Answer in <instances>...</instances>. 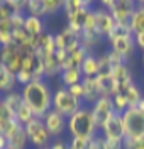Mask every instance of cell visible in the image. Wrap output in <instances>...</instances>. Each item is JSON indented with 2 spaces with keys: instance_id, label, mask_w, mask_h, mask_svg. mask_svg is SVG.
Here are the masks:
<instances>
[{
  "instance_id": "obj_28",
  "label": "cell",
  "mask_w": 144,
  "mask_h": 149,
  "mask_svg": "<svg viewBox=\"0 0 144 149\" xmlns=\"http://www.w3.org/2000/svg\"><path fill=\"white\" fill-rule=\"evenodd\" d=\"M122 95H124L125 98H127V102H129V107H136L137 103H139V100L144 97V92H143V88L139 86V83H132V85H129L127 88H125L124 92H120Z\"/></svg>"
},
{
  "instance_id": "obj_31",
  "label": "cell",
  "mask_w": 144,
  "mask_h": 149,
  "mask_svg": "<svg viewBox=\"0 0 144 149\" xmlns=\"http://www.w3.org/2000/svg\"><path fill=\"white\" fill-rule=\"evenodd\" d=\"M2 102L5 103V105H7L12 112H17V109H19L20 105L24 103V98H22V93H20V90H12V92L2 95Z\"/></svg>"
},
{
  "instance_id": "obj_18",
  "label": "cell",
  "mask_w": 144,
  "mask_h": 149,
  "mask_svg": "<svg viewBox=\"0 0 144 149\" xmlns=\"http://www.w3.org/2000/svg\"><path fill=\"white\" fill-rule=\"evenodd\" d=\"M92 9H93V5H88V7H85V9L78 10L77 14H73V15L66 17V26L71 29V31H75V32H78V34H81V31H83V27H85L86 19H88V15H90Z\"/></svg>"
},
{
  "instance_id": "obj_19",
  "label": "cell",
  "mask_w": 144,
  "mask_h": 149,
  "mask_svg": "<svg viewBox=\"0 0 144 149\" xmlns=\"http://www.w3.org/2000/svg\"><path fill=\"white\" fill-rule=\"evenodd\" d=\"M104 39L105 37L102 36L100 32H97V31H83L80 34V44L85 47L88 53H93L97 47L102 44Z\"/></svg>"
},
{
  "instance_id": "obj_30",
  "label": "cell",
  "mask_w": 144,
  "mask_h": 149,
  "mask_svg": "<svg viewBox=\"0 0 144 149\" xmlns=\"http://www.w3.org/2000/svg\"><path fill=\"white\" fill-rule=\"evenodd\" d=\"M26 12H27V15H34V17H41V19L49 17L44 0H27V9H26Z\"/></svg>"
},
{
  "instance_id": "obj_46",
  "label": "cell",
  "mask_w": 144,
  "mask_h": 149,
  "mask_svg": "<svg viewBox=\"0 0 144 149\" xmlns=\"http://www.w3.org/2000/svg\"><path fill=\"white\" fill-rule=\"evenodd\" d=\"M143 78H144V74H143Z\"/></svg>"
},
{
  "instance_id": "obj_13",
  "label": "cell",
  "mask_w": 144,
  "mask_h": 149,
  "mask_svg": "<svg viewBox=\"0 0 144 149\" xmlns=\"http://www.w3.org/2000/svg\"><path fill=\"white\" fill-rule=\"evenodd\" d=\"M109 44H110V49H112L114 53H117L119 56H122L127 63H129V59L132 58V54L136 53L134 34L124 36V37H117V39H114V41H110Z\"/></svg>"
},
{
  "instance_id": "obj_24",
  "label": "cell",
  "mask_w": 144,
  "mask_h": 149,
  "mask_svg": "<svg viewBox=\"0 0 144 149\" xmlns=\"http://www.w3.org/2000/svg\"><path fill=\"white\" fill-rule=\"evenodd\" d=\"M97 83L100 86L102 97H114L117 93V86H115V81L110 73H100L97 76Z\"/></svg>"
},
{
  "instance_id": "obj_33",
  "label": "cell",
  "mask_w": 144,
  "mask_h": 149,
  "mask_svg": "<svg viewBox=\"0 0 144 149\" xmlns=\"http://www.w3.org/2000/svg\"><path fill=\"white\" fill-rule=\"evenodd\" d=\"M32 119H36V115H34V112L31 110V107L24 102L19 109H17V112H15V120L19 122L20 125H24V127H26Z\"/></svg>"
},
{
  "instance_id": "obj_2",
  "label": "cell",
  "mask_w": 144,
  "mask_h": 149,
  "mask_svg": "<svg viewBox=\"0 0 144 149\" xmlns=\"http://www.w3.org/2000/svg\"><path fill=\"white\" fill-rule=\"evenodd\" d=\"M68 134L71 137H81V139H92L98 134L90 107L83 105L77 113L68 117Z\"/></svg>"
},
{
  "instance_id": "obj_20",
  "label": "cell",
  "mask_w": 144,
  "mask_h": 149,
  "mask_svg": "<svg viewBox=\"0 0 144 149\" xmlns=\"http://www.w3.org/2000/svg\"><path fill=\"white\" fill-rule=\"evenodd\" d=\"M100 71H102V66H100V58H98V54L90 53L85 58L83 65H81V73H83V76H86V78H97L100 74Z\"/></svg>"
},
{
  "instance_id": "obj_15",
  "label": "cell",
  "mask_w": 144,
  "mask_h": 149,
  "mask_svg": "<svg viewBox=\"0 0 144 149\" xmlns=\"http://www.w3.org/2000/svg\"><path fill=\"white\" fill-rule=\"evenodd\" d=\"M5 136L9 139V149H26L27 148V142H29L27 132H26V127L20 125L19 122H15Z\"/></svg>"
},
{
  "instance_id": "obj_43",
  "label": "cell",
  "mask_w": 144,
  "mask_h": 149,
  "mask_svg": "<svg viewBox=\"0 0 144 149\" xmlns=\"http://www.w3.org/2000/svg\"><path fill=\"white\" fill-rule=\"evenodd\" d=\"M0 149H9V139L5 134H0Z\"/></svg>"
},
{
  "instance_id": "obj_38",
  "label": "cell",
  "mask_w": 144,
  "mask_h": 149,
  "mask_svg": "<svg viewBox=\"0 0 144 149\" xmlns=\"http://www.w3.org/2000/svg\"><path fill=\"white\" fill-rule=\"evenodd\" d=\"M90 139H81V137H70L68 146L70 149H88Z\"/></svg>"
},
{
  "instance_id": "obj_8",
  "label": "cell",
  "mask_w": 144,
  "mask_h": 149,
  "mask_svg": "<svg viewBox=\"0 0 144 149\" xmlns=\"http://www.w3.org/2000/svg\"><path fill=\"white\" fill-rule=\"evenodd\" d=\"M22 63H24V54L20 53V49L15 44L0 47V65H3L10 73H19Z\"/></svg>"
},
{
  "instance_id": "obj_7",
  "label": "cell",
  "mask_w": 144,
  "mask_h": 149,
  "mask_svg": "<svg viewBox=\"0 0 144 149\" xmlns=\"http://www.w3.org/2000/svg\"><path fill=\"white\" fill-rule=\"evenodd\" d=\"M90 110H92V115H93L97 129L100 130L115 115L112 97H100L93 105H90Z\"/></svg>"
},
{
  "instance_id": "obj_4",
  "label": "cell",
  "mask_w": 144,
  "mask_h": 149,
  "mask_svg": "<svg viewBox=\"0 0 144 149\" xmlns=\"http://www.w3.org/2000/svg\"><path fill=\"white\" fill-rule=\"evenodd\" d=\"M100 5L112 14L117 24L129 26L131 15L134 14L136 7H137V0H104Z\"/></svg>"
},
{
  "instance_id": "obj_17",
  "label": "cell",
  "mask_w": 144,
  "mask_h": 149,
  "mask_svg": "<svg viewBox=\"0 0 144 149\" xmlns=\"http://www.w3.org/2000/svg\"><path fill=\"white\" fill-rule=\"evenodd\" d=\"M83 103L86 107L93 105V103L102 97V92H100V86L97 83V78H83Z\"/></svg>"
},
{
  "instance_id": "obj_34",
  "label": "cell",
  "mask_w": 144,
  "mask_h": 149,
  "mask_svg": "<svg viewBox=\"0 0 144 149\" xmlns=\"http://www.w3.org/2000/svg\"><path fill=\"white\" fill-rule=\"evenodd\" d=\"M132 34V31L129 26H122V24H115V27L112 29V32L105 37L107 42H110V41H114L117 37H124V36H131Z\"/></svg>"
},
{
  "instance_id": "obj_29",
  "label": "cell",
  "mask_w": 144,
  "mask_h": 149,
  "mask_svg": "<svg viewBox=\"0 0 144 149\" xmlns=\"http://www.w3.org/2000/svg\"><path fill=\"white\" fill-rule=\"evenodd\" d=\"M14 44V26L9 20H0V47Z\"/></svg>"
},
{
  "instance_id": "obj_22",
  "label": "cell",
  "mask_w": 144,
  "mask_h": 149,
  "mask_svg": "<svg viewBox=\"0 0 144 149\" xmlns=\"http://www.w3.org/2000/svg\"><path fill=\"white\" fill-rule=\"evenodd\" d=\"M129 27H131L134 36L144 32V0H137V7H136L134 14L131 15Z\"/></svg>"
},
{
  "instance_id": "obj_42",
  "label": "cell",
  "mask_w": 144,
  "mask_h": 149,
  "mask_svg": "<svg viewBox=\"0 0 144 149\" xmlns=\"http://www.w3.org/2000/svg\"><path fill=\"white\" fill-rule=\"evenodd\" d=\"M134 39H136V47H139L141 51H144V32H141V34H136Z\"/></svg>"
},
{
  "instance_id": "obj_9",
  "label": "cell",
  "mask_w": 144,
  "mask_h": 149,
  "mask_svg": "<svg viewBox=\"0 0 144 149\" xmlns=\"http://www.w3.org/2000/svg\"><path fill=\"white\" fill-rule=\"evenodd\" d=\"M42 122H44L46 129L49 130V134L53 136V139H59L68 130V117H65L63 113H59L54 109H51L42 117Z\"/></svg>"
},
{
  "instance_id": "obj_16",
  "label": "cell",
  "mask_w": 144,
  "mask_h": 149,
  "mask_svg": "<svg viewBox=\"0 0 144 149\" xmlns=\"http://www.w3.org/2000/svg\"><path fill=\"white\" fill-rule=\"evenodd\" d=\"M41 59V65L44 70L46 78H53L61 74V63H59V58H58V51L54 53H48V54H38Z\"/></svg>"
},
{
  "instance_id": "obj_39",
  "label": "cell",
  "mask_w": 144,
  "mask_h": 149,
  "mask_svg": "<svg viewBox=\"0 0 144 149\" xmlns=\"http://www.w3.org/2000/svg\"><path fill=\"white\" fill-rule=\"evenodd\" d=\"M88 149H107V142H105V139H104V137H102L100 134L93 136V137L90 139Z\"/></svg>"
},
{
  "instance_id": "obj_25",
  "label": "cell",
  "mask_w": 144,
  "mask_h": 149,
  "mask_svg": "<svg viewBox=\"0 0 144 149\" xmlns=\"http://www.w3.org/2000/svg\"><path fill=\"white\" fill-rule=\"evenodd\" d=\"M15 122H17L15 120V112H12L2 102L0 103V134H7Z\"/></svg>"
},
{
  "instance_id": "obj_3",
  "label": "cell",
  "mask_w": 144,
  "mask_h": 149,
  "mask_svg": "<svg viewBox=\"0 0 144 149\" xmlns=\"http://www.w3.org/2000/svg\"><path fill=\"white\" fill-rule=\"evenodd\" d=\"M85 103L80 98H77L68 88H65L63 85L54 90L53 95V109L58 110L59 113H63L65 117H71L73 113H77Z\"/></svg>"
},
{
  "instance_id": "obj_37",
  "label": "cell",
  "mask_w": 144,
  "mask_h": 149,
  "mask_svg": "<svg viewBox=\"0 0 144 149\" xmlns=\"http://www.w3.org/2000/svg\"><path fill=\"white\" fill-rule=\"evenodd\" d=\"M44 2H46L48 15H54L59 10H63V0H44Z\"/></svg>"
},
{
  "instance_id": "obj_21",
  "label": "cell",
  "mask_w": 144,
  "mask_h": 149,
  "mask_svg": "<svg viewBox=\"0 0 144 149\" xmlns=\"http://www.w3.org/2000/svg\"><path fill=\"white\" fill-rule=\"evenodd\" d=\"M24 29L31 37H39L41 34L46 32V22L41 17H34V15H27L26 14V22H24Z\"/></svg>"
},
{
  "instance_id": "obj_12",
  "label": "cell",
  "mask_w": 144,
  "mask_h": 149,
  "mask_svg": "<svg viewBox=\"0 0 144 149\" xmlns=\"http://www.w3.org/2000/svg\"><path fill=\"white\" fill-rule=\"evenodd\" d=\"M110 74H112V78L115 81L117 93L124 92L129 85L134 83V71H132V68H131L129 63H122V65L115 66L114 70L110 71Z\"/></svg>"
},
{
  "instance_id": "obj_35",
  "label": "cell",
  "mask_w": 144,
  "mask_h": 149,
  "mask_svg": "<svg viewBox=\"0 0 144 149\" xmlns=\"http://www.w3.org/2000/svg\"><path fill=\"white\" fill-rule=\"evenodd\" d=\"M112 102H114V109H115V113H124L127 109H131L129 107V102H127V98H125L122 93H115L114 97H112Z\"/></svg>"
},
{
  "instance_id": "obj_27",
  "label": "cell",
  "mask_w": 144,
  "mask_h": 149,
  "mask_svg": "<svg viewBox=\"0 0 144 149\" xmlns=\"http://www.w3.org/2000/svg\"><path fill=\"white\" fill-rule=\"evenodd\" d=\"M88 54L90 53L80 44L77 49H73V51L68 53V68H80L81 70V65H83V61H85V58Z\"/></svg>"
},
{
  "instance_id": "obj_6",
  "label": "cell",
  "mask_w": 144,
  "mask_h": 149,
  "mask_svg": "<svg viewBox=\"0 0 144 149\" xmlns=\"http://www.w3.org/2000/svg\"><path fill=\"white\" fill-rule=\"evenodd\" d=\"M122 124H124L125 137H137L144 136V112L136 107H131L122 113Z\"/></svg>"
},
{
  "instance_id": "obj_14",
  "label": "cell",
  "mask_w": 144,
  "mask_h": 149,
  "mask_svg": "<svg viewBox=\"0 0 144 149\" xmlns=\"http://www.w3.org/2000/svg\"><path fill=\"white\" fill-rule=\"evenodd\" d=\"M93 14H95V24H97V31L102 34L104 37H107L112 29L115 27V19L112 17V14L109 12L107 9H104L102 5H97L93 7Z\"/></svg>"
},
{
  "instance_id": "obj_45",
  "label": "cell",
  "mask_w": 144,
  "mask_h": 149,
  "mask_svg": "<svg viewBox=\"0 0 144 149\" xmlns=\"http://www.w3.org/2000/svg\"><path fill=\"white\" fill-rule=\"evenodd\" d=\"M141 63H143V66H144V51H143V54H141Z\"/></svg>"
},
{
  "instance_id": "obj_36",
  "label": "cell",
  "mask_w": 144,
  "mask_h": 149,
  "mask_svg": "<svg viewBox=\"0 0 144 149\" xmlns=\"http://www.w3.org/2000/svg\"><path fill=\"white\" fill-rule=\"evenodd\" d=\"M124 149H144V136L137 137H125Z\"/></svg>"
},
{
  "instance_id": "obj_5",
  "label": "cell",
  "mask_w": 144,
  "mask_h": 149,
  "mask_svg": "<svg viewBox=\"0 0 144 149\" xmlns=\"http://www.w3.org/2000/svg\"><path fill=\"white\" fill-rule=\"evenodd\" d=\"M26 132H27L29 142L36 149H49V146L53 144V136L49 134V130L46 129L42 119H32L26 125Z\"/></svg>"
},
{
  "instance_id": "obj_44",
  "label": "cell",
  "mask_w": 144,
  "mask_h": 149,
  "mask_svg": "<svg viewBox=\"0 0 144 149\" xmlns=\"http://www.w3.org/2000/svg\"><path fill=\"white\" fill-rule=\"evenodd\" d=\"M136 109H139V110H141V112H144V97H143V98H141V100H139V103L136 105Z\"/></svg>"
},
{
  "instance_id": "obj_10",
  "label": "cell",
  "mask_w": 144,
  "mask_h": 149,
  "mask_svg": "<svg viewBox=\"0 0 144 149\" xmlns=\"http://www.w3.org/2000/svg\"><path fill=\"white\" fill-rule=\"evenodd\" d=\"M54 44H56L58 51H73L80 46V34L71 31V29L65 26L61 31H58L54 34Z\"/></svg>"
},
{
  "instance_id": "obj_32",
  "label": "cell",
  "mask_w": 144,
  "mask_h": 149,
  "mask_svg": "<svg viewBox=\"0 0 144 149\" xmlns=\"http://www.w3.org/2000/svg\"><path fill=\"white\" fill-rule=\"evenodd\" d=\"M88 5H93V3L85 2V0H63V12H65L66 17H70V15L77 14L78 10L88 7Z\"/></svg>"
},
{
  "instance_id": "obj_26",
  "label": "cell",
  "mask_w": 144,
  "mask_h": 149,
  "mask_svg": "<svg viewBox=\"0 0 144 149\" xmlns=\"http://www.w3.org/2000/svg\"><path fill=\"white\" fill-rule=\"evenodd\" d=\"M15 85H17L15 74L10 73L3 65H0V93L5 95V93L15 90Z\"/></svg>"
},
{
  "instance_id": "obj_41",
  "label": "cell",
  "mask_w": 144,
  "mask_h": 149,
  "mask_svg": "<svg viewBox=\"0 0 144 149\" xmlns=\"http://www.w3.org/2000/svg\"><path fill=\"white\" fill-rule=\"evenodd\" d=\"M49 149H70V146H68L66 141H63V139H54V141H53V144L49 146Z\"/></svg>"
},
{
  "instance_id": "obj_40",
  "label": "cell",
  "mask_w": 144,
  "mask_h": 149,
  "mask_svg": "<svg viewBox=\"0 0 144 149\" xmlns=\"http://www.w3.org/2000/svg\"><path fill=\"white\" fill-rule=\"evenodd\" d=\"M68 90H70V92L73 93V95H75L77 98H80V100L83 102V85H81V83H78V85H73V86H70Z\"/></svg>"
},
{
  "instance_id": "obj_11",
  "label": "cell",
  "mask_w": 144,
  "mask_h": 149,
  "mask_svg": "<svg viewBox=\"0 0 144 149\" xmlns=\"http://www.w3.org/2000/svg\"><path fill=\"white\" fill-rule=\"evenodd\" d=\"M98 132L107 141H124L125 130H124V124H122V115L120 113H115L114 117L107 122Z\"/></svg>"
},
{
  "instance_id": "obj_23",
  "label": "cell",
  "mask_w": 144,
  "mask_h": 149,
  "mask_svg": "<svg viewBox=\"0 0 144 149\" xmlns=\"http://www.w3.org/2000/svg\"><path fill=\"white\" fill-rule=\"evenodd\" d=\"M59 78H61L63 86H65V88H70V86H73V85L81 83L85 76H83V73H81L80 68H66V70L61 71Z\"/></svg>"
},
{
  "instance_id": "obj_1",
  "label": "cell",
  "mask_w": 144,
  "mask_h": 149,
  "mask_svg": "<svg viewBox=\"0 0 144 149\" xmlns=\"http://www.w3.org/2000/svg\"><path fill=\"white\" fill-rule=\"evenodd\" d=\"M24 102L31 107L38 119H42L53 109V88L46 80H34L20 88Z\"/></svg>"
}]
</instances>
